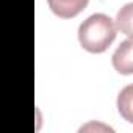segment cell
<instances>
[{"label":"cell","mask_w":133,"mask_h":133,"mask_svg":"<svg viewBox=\"0 0 133 133\" xmlns=\"http://www.w3.org/2000/svg\"><path fill=\"white\" fill-rule=\"evenodd\" d=\"M116 25L113 19L103 13L86 17L78 27V42L89 53H103L116 39Z\"/></svg>","instance_id":"1"},{"label":"cell","mask_w":133,"mask_h":133,"mask_svg":"<svg viewBox=\"0 0 133 133\" xmlns=\"http://www.w3.org/2000/svg\"><path fill=\"white\" fill-rule=\"evenodd\" d=\"M117 110L127 122H131V86H127L122 92H119Z\"/></svg>","instance_id":"5"},{"label":"cell","mask_w":133,"mask_h":133,"mask_svg":"<svg viewBox=\"0 0 133 133\" xmlns=\"http://www.w3.org/2000/svg\"><path fill=\"white\" fill-rule=\"evenodd\" d=\"M50 11L59 19H72L78 16L89 3V0H47Z\"/></svg>","instance_id":"2"},{"label":"cell","mask_w":133,"mask_h":133,"mask_svg":"<svg viewBox=\"0 0 133 133\" xmlns=\"http://www.w3.org/2000/svg\"><path fill=\"white\" fill-rule=\"evenodd\" d=\"M131 11H133V3H127L124 8H121V11L117 13V17H116V28H119L128 38H131V31H133Z\"/></svg>","instance_id":"4"},{"label":"cell","mask_w":133,"mask_h":133,"mask_svg":"<svg viewBox=\"0 0 133 133\" xmlns=\"http://www.w3.org/2000/svg\"><path fill=\"white\" fill-rule=\"evenodd\" d=\"M131 47L133 42L131 39H125L121 42V45L116 49L113 53V68L116 69L117 74L122 75H130L133 72V59H131Z\"/></svg>","instance_id":"3"}]
</instances>
